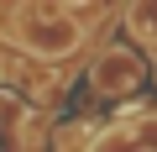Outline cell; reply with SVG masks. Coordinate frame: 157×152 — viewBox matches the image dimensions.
Returning <instances> with one entry per match:
<instances>
[{
	"label": "cell",
	"instance_id": "3",
	"mask_svg": "<svg viewBox=\"0 0 157 152\" xmlns=\"http://www.w3.org/2000/svg\"><path fill=\"white\" fill-rule=\"evenodd\" d=\"M126 26H131L136 42L157 47V6H131V11H126Z\"/></svg>",
	"mask_w": 157,
	"mask_h": 152
},
{
	"label": "cell",
	"instance_id": "2",
	"mask_svg": "<svg viewBox=\"0 0 157 152\" xmlns=\"http://www.w3.org/2000/svg\"><path fill=\"white\" fill-rule=\"evenodd\" d=\"M141 79H147V73H141L136 53H126V47H105L94 58V89L100 95H131Z\"/></svg>",
	"mask_w": 157,
	"mask_h": 152
},
{
	"label": "cell",
	"instance_id": "1",
	"mask_svg": "<svg viewBox=\"0 0 157 152\" xmlns=\"http://www.w3.org/2000/svg\"><path fill=\"white\" fill-rule=\"evenodd\" d=\"M6 32L37 58H63V53H73L84 42V32L73 26L68 6H21V11L6 16Z\"/></svg>",
	"mask_w": 157,
	"mask_h": 152
}]
</instances>
